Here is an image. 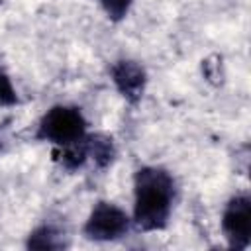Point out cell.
Here are the masks:
<instances>
[{"label":"cell","mask_w":251,"mask_h":251,"mask_svg":"<svg viewBox=\"0 0 251 251\" xmlns=\"http://www.w3.org/2000/svg\"><path fill=\"white\" fill-rule=\"evenodd\" d=\"M175 196L173 176L157 167L139 169L135 175V208L133 220L145 231L163 229L167 226Z\"/></svg>","instance_id":"6da1fadb"},{"label":"cell","mask_w":251,"mask_h":251,"mask_svg":"<svg viewBox=\"0 0 251 251\" xmlns=\"http://www.w3.org/2000/svg\"><path fill=\"white\" fill-rule=\"evenodd\" d=\"M86 122L76 108L53 106L39 122L37 137L51 141L55 145H69L84 137Z\"/></svg>","instance_id":"7a4b0ae2"},{"label":"cell","mask_w":251,"mask_h":251,"mask_svg":"<svg viewBox=\"0 0 251 251\" xmlns=\"http://www.w3.org/2000/svg\"><path fill=\"white\" fill-rule=\"evenodd\" d=\"M127 226L129 220L122 208L112 202H98L84 224V233L96 241H110L122 237L127 231Z\"/></svg>","instance_id":"3957f363"},{"label":"cell","mask_w":251,"mask_h":251,"mask_svg":"<svg viewBox=\"0 0 251 251\" xmlns=\"http://www.w3.org/2000/svg\"><path fill=\"white\" fill-rule=\"evenodd\" d=\"M224 233L231 247L245 249L251 239V200L247 196H235L227 202L222 218Z\"/></svg>","instance_id":"277c9868"},{"label":"cell","mask_w":251,"mask_h":251,"mask_svg":"<svg viewBox=\"0 0 251 251\" xmlns=\"http://www.w3.org/2000/svg\"><path fill=\"white\" fill-rule=\"evenodd\" d=\"M112 80L129 102H137L145 90V71L135 61H118L112 67Z\"/></svg>","instance_id":"5b68a950"},{"label":"cell","mask_w":251,"mask_h":251,"mask_svg":"<svg viewBox=\"0 0 251 251\" xmlns=\"http://www.w3.org/2000/svg\"><path fill=\"white\" fill-rule=\"evenodd\" d=\"M86 151H88V157H92L98 167L110 165L114 155H116L112 139L106 137V135H100V133L86 137Z\"/></svg>","instance_id":"8992f818"},{"label":"cell","mask_w":251,"mask_h":251,"mask_svg":"<svg viewBox=\"0 0 251 251\" xmlns=\"http://www.w3.org/2000/svg\"><path fill=\"white\" fill-rule=\"evenodd\" d=\"M63 245H65L63 237L47 226L35 229L27 239V247H31V249H61Z\"/></svg>","instance_id":"52a82bcc"},{"label":"cell","mask_w":251,"mask_h":251,"mask_svg":"<svg viewBox=\"0 0 251 251\" xmlns=\"http://www.w3.org/2000/svg\"><path fill=\"white\" fill-rule=\"evenodd\" d=\"M98 4L104 8V12L108 14L110 20L118 22L127 14V10L131 6V0H98Z\"/></svg>","instance_id":"ba28073f"},{"label":"cell","mask_w":251,"mask_h":251,"mask_svg":"<svg viewBox=\"0 0 251 251\" xmlns=\"http://www.w3.org/2000/svg\"><path fill=\"white\" fill-rule=\"evenodd\" d=\"M18 96H16V90L8 78V75L4 71H0V106H12L16 104Z\"/></svg>","instance_id":"9c48e42d"}]
</instances>
